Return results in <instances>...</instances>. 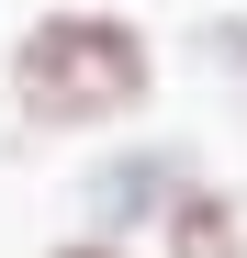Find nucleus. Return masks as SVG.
Returning a JSON list of instances; mask_svg holds the SVG:
<instances>
[{
  "label": "nucleus",
  "mask_w": 247,
  "mask_h": 258,
  "mask_svg": "<svg viewBox=\"0 0 247 258\" xmlns=\"http://www.w3.org/2000/svg\"><path fill=\"white\" fill-rule=\"evenodd\" d=\"M45 258H135V247H101V236H56Z\"/></svg>",
  "instance_id": "nucleus-5"
},
{
  "label": "nucleus",
  "mask_w": 247,
  "mask_h": 258,
  "mask_svg": "<svg viewBox=\"0 0 247 258\" xmlns=\"http://www.w3.org/2000/svg\"><path fill=\"white\" fill-rule=\"evenodd\" d=\"M146 258H247V202L214 180V168H202L191 191H169V213H157Z\"/></svg>",
  "instance_id": "nucleus-3"
},
{
  "label": "nucleus",
  "mask_w": 247,
  "mask_h": 258,
  "mask_svg": "<svg viewBox=\"0 0 247 258\" xmlns=\"http://www.w3.org/2000/svg\"><path fill=\"white\" fill-rule=\"evenodd\" d=\"M0 101L23 135H124L157 112V34L101 0H56L0 45Z\"/></svg>",
  "instance_id": "nucleus-1"
},
{
  "label": "nucleus",
  "mask_w": 247,
  "mask_h": 258,
  "mask_svg": "<svg viewBox=\"0 0 247 258\" xmlns=\"http://www.w3.org/2000/svg\"><path fill=\"white\" fill-rule=\"evenodd\" d=\"M180 45H191V68H202V79H214V101L247 123V12H202Z\"/></svg>",
  "instance_id": "nucleus-4"
},
{
  "label": "nucleus",
  "mask_w": 247,
  "mask_h": 258,
  "mask_svg": "<svg viewBox=\"0 0 247 258\" xmlns=\"http://www.w3.org/2000/svg\"><path fill=\"white\" fill-rule=\"evenodd\" d=\"M191 180H202V146H191V135H169V123H124V135H101V157L79 168L68 213H79V236L135 247V236H157L169 191H191Z\"/></svg>",
  "instance_id": "nucleus-2"
}]
</instances>
